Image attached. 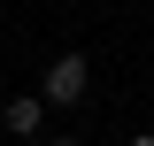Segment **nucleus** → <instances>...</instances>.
<instances>
[{"label":"nucleus","mask_w":154,"mask_h":146,"mask_svg":"<svg viewBox=\"0 0 154 146\" xmlns=\"http://www.w3.org/2000/svg\"><path fill=\"white\" fill-rule=\"evenodd\" d=\"M85 54H62L54 69H46V92H38V100H46V108H69V100H85Z\"/></svg>","instance_id":"1"},{"label":"nucleus","mask_w":154,"mask_h":146,"mask_svg":"<svg viewBox=\"0 0 154 146\" xmlns=\"http://www.w3.org/2000/svg\"><path fill=\"white\" fill-rule=\"evenodd\" d=\"M0 123L16 131V138H38V123H46V100H8V108H0Z\"/></svg>","instance_id":"2"},{"label":"nucleus","mask_w":154,"mask_h":146,"mask_svg":"<svg viewBox=\"0 0 154 146\" xmlns=\"http://www.w3.org/2000/svg\"><path fill=\"white\" fill-rule=\"evenodd\" d=\"M131 146H154V131H139V138H131Z\"/></svg>","instance_id":"3"},{"label":"nucleus","mask_w":154,"mask_h":146,"mask_svg":"<svg viewBox=\"0 0 154 146\" xmlns=\"http://www.w3.org/2000/svg\"><path fill=\"white\" fill-rule=\"evenodd\" d=\"M54 146H77V138H54Z\"/></svg>","instance_id":"4"}]
</instances>
